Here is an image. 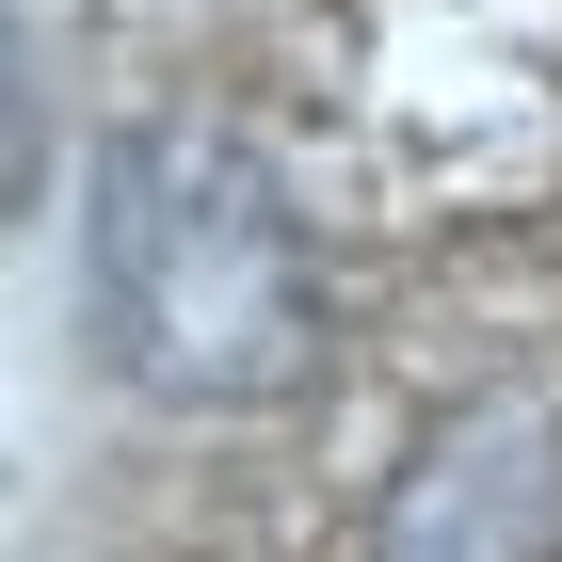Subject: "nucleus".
<instances>
[{
  "mask_svg": "<svg viewBox=\"0 0 562 562\" xmlns=\"http://www.w3.org/2000/svg\"><path fill=\"white\" fill-rule=\"evenodd\" d=\"M97 322L177 402H290L322 370V258L225 130H130L97 161Z\"/></svg>",
  "mask_w": 562,
  "mask_h": 562,
  "instance_id": "f257e3e1",
  "label": "nucleus"
},
{
  "mask_svg": "<svg viewBox=\"0 0 562 562\" xmlns=\"http://www.w3.org/2000/svg\"><path fill=\"white\" fill-rule=\"evenodd\" d=\"M386 562H562V402L498 386L386 498Z\"/></svg>",
  "mask_w": 562,
  "mask_h": 562,
  "instance_id": "f03ea898",
  "label": "nucleus"
}]
</instances>
